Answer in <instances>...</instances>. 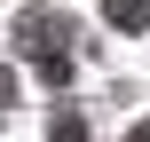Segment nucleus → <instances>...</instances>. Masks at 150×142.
Masks as SVG:
<instances>
[{"mask_svg":"<svg viewBox=\"0 0 150 142\" xmlns=\"http://www.w3.org/2000/svg\"><path fill=\"white\" fill-rule=\"evenodd\" d=\"M103 16H111L119 32H142L150 24V0H103Z\"/></svg>","mask_w":150,"mask_h":142,"instance_id":"nucleus-1","label":"nucleus"},{"mask_svg":"<svg viewBox=\"0 0 150 142\" xmlns=\"http://www.w3.org/2000/svg\"><path fill=\"white\" fill-rule=\"evenodd\" d=\"M47 142H87V126H79V119H71V111H63V119H55V126H47Z\"/></svg>","mask_w":150,"mask_h":142,"instance_id":"nucleus-2","label":"nucleus"},{"mask_svg":"<svg viewBox=\"0 0 150 142\" xmlns=\"http://www.w3.org/2000/svg\"><path fill=\"white\" fill-rule=\"evenodd\" d=\"M0 103H16V79H8V71H0Z\"/></svg>","mask_w":150,"mask_h":142,"instance_id":"nucleus-3","label":"nucleus"}]
</instances>
